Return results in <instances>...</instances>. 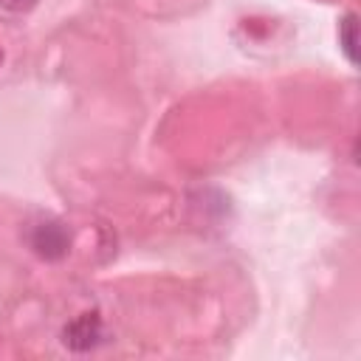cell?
Wrapping results in <instances>:
<instances>
[{"label": "cell", "mask_w": 361, "mask_h": 361, "mask_svg": "<svg viewBox=\"0 0 361 361\" xmlns=\"http://www.w3.org/2000/svg\"><path fill=\"white\" fill-rule=\"evenodd\" d=\"M25 240H28V248L42 259H62L71 248V231L65 228V223L54 217H42L31 223L25 231Z\"/></svg>", "instance_id": "1"}, {"label": "cell", "mask_w": 361, "mask_h": 361, "mask_svg": "<svg viewBox=\"0 0 361 361\" xmlns=\"http://www.w3.org/2000/svg\"><path fill=\"white\" fill-rule=\"evenodd\" d=\"M62 336H65L62 341H65L71 350H90V347H96L99 338H102V324H99L96 316L85 313V316L73 319V322L65 327Z\"/></svg>", "instance_id": "2"}, {"label": "cell", "mask_w": 361, "mask_h": 361, "mask_svg": "<svg viewBox=\"0 0 361 361\" xmlns=\"http://www.w3.org/2000/svg\"><path fill=\"white\" fill-rule=\"evenodd\" d=\"M338 42H341L344 56L355 65L358 62V56H355V14H347L344 23L338 25Z\"/></svg>", "instance_id": "3"}, {"label": "cell", "mask_w": 361, "mask_h": 361, "mask_svg": "<svg viewBox=\"0 0 361 361\" xmlns=\"http://www.w3.org/2000/svg\"><path fill=\"white\" fill-rule=\"evenodd\" d=\"M34 6H37V0H0V8H6V11H14V14L31 11Z\"/></svg>", "instance_id": "4"}, {"label": "cell", "mask_w": 361, "mask_h": 361, "mask_svg": "<svg viewBox=\"0 0 361 361\" xmlns=\"http://www.w3.org/2000/svg\"><path fill=\"white\" fill-rule=\"evenodd\" d=\"M0 59H3V54H0Z\"/></svg>", "instance_id": "5"}]
</instances>
